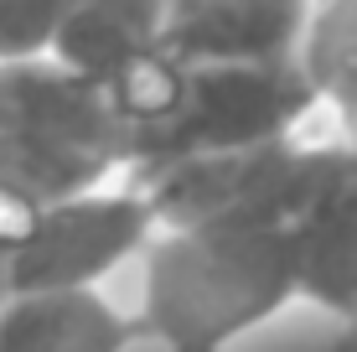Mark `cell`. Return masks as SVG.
Returning <instances> with one entry per match:
<instances>
[{
	"mask_svg": "<svg viewBox=\"0 0 357 352\" xmlns=\"http://www.w3.org/2000/svg\"><path fill=\"white\" fill-rule=\"evenodd\" d=\"M301 63L337 135L357 145V0H311L301 31Z\"/></svg>",
	"mask_w": 357,
	"mask_h": 352,
	"instance_id": "obj_9",
	"label": "cell"
},
{
	"mask_svg": "<svg viewBox=\"0 0 357 352\" xmlns=\"http://www.w3.org/2000/svg\"><path fill=\"white\" fill-rule=\"evenodd\" d=\"M311 0H166L161 47L181 63L301 52Z\"/></svg>",
	"mask_w": 357,
	"mask_h": 352,
	"instance_id": "obj_6",
	"label": "cell"
},
{
	"mask_svg": "<svg viewBox=\"0 0 357 352\" xmlns=\"http://www.w3.org/2000/svg\"><path fill=\"white\" fill-rule=\"evenodd\" d=\"M135 342V311H119L98 285L0 296V352H130Z\"/></svg>",
	"mask_w": 357,
	"mask_h": 352,
	"instance_id": "obj_7",
	"label": "cell"
},
{
	"mask_svg": "<svg viewBox=\"0 0 357 352\" xmlns=\"http://www.w3.org/2000/svg\"><path fill=\"white\" fill-rule=\"evenodd\" d=\"M130 145L114 93L52 52L0 63V181L63 202L125 176Z\"/></svg>",
	"mask_w": 357,
	"mask_h": 352,
	"instance_id": "obj_2",
	"label": "cell"
},
{
	"mask_svg": "<svg viewBox=\"0 0 357 352\" xmlns=\"http://www.w3.org/2000/svg\"><path fill=\"white\" fill-rule=\"evenodd\" d=\"M73 0H0V63L52 52Z\"/></svg>",
	"mask_w": 357,
	"mask_h": 352,
	"instance_id": "obj_10",
	"label": "cell"
},
{
	"mask_svg": "<svg viewBox=\"0 0 357 352\" xmlns=\"http://www.w3.org/2000/svg\"><path fill=\"white\" fill-rule=\"evenodd\" d=\"M301 300L357 326V145L305 140L285 213Z\"/></svg>",
	"mask_w": 357,
	"mask_h": 352,
	"instance_id": "obj_5",
	"label": "cell"
},
{
	"mask_svg": "<svg viewBox=\"0 0 357 352\" xmlns=\"http://www.w3.org/2000/svg\"><path fill=\"white\" fill-rule=\"evenodd\" d=\"M321 109L301 52L290 57H218V63H187L176 109L135 140L130 171L171 155L202 151H238L301 135V125Z\"/></svg>",
	"mask_w": 357,
	"mask_h": 352,
	"instance_id": "obj_3",
	"label": "cell"
},
{
	"mask_svg": "<svg viewBox=\"0 0 357 352\" xmlns=\"http://www.w3.org/2000/svg\"><path fill=\"white\" fill-rule=\"evenodd\" d=\"M161 16L166 0H73L52 57L93 83H114L140 57L161 52Z\"/></svg>",
	"mask_w": 357,
	"mask_h": 352,
	"instance_id": "obj_8",
	"label": "cell"
},
{
	"mask_svg": "<svg viewBox=\"0 0 357 352\" xmlns=\"http://www.w3.org/2000/svg\"><path fill=\"white\" fill-rule=\"evenodd\" d=\"M151 234H155V213L130 176H114L63 202H47L26 244L0 254V296L6 290L98 285L125 259H140Z\"/></svg>",
	"mask_w": 357,
	"mask_h": 352,
	"instance_id": "obj_4",
	"label": "cell"
},
{
	"mask_svg": "<svg viewBox=\"0 0 357 352\" xmlns=\"http://www.w3.org/2000/svg\"><path fill=\"white\" fill-rule=\"evenodd\" d=\"M301 300L280 217L155 223L140 249V342L166 352H228L254 326Z\"/></svg>",
	"mask_w": 357,
	"mask_h": 352,
	"instance_id": "obj_1",
	"label": "cell"
}]
</instances>
